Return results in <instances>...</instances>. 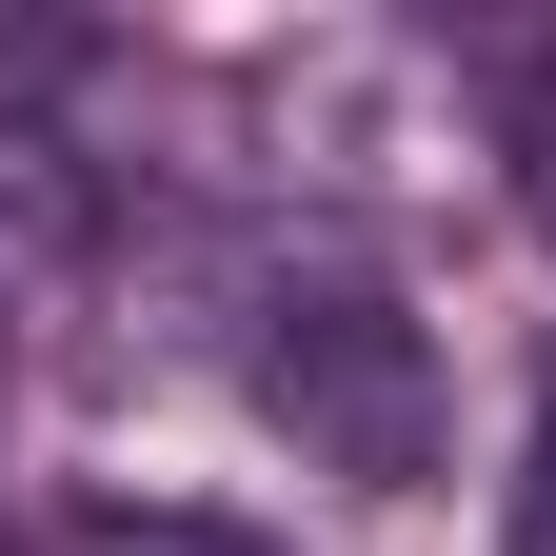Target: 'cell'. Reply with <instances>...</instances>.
I'll return each mask as SVG.
<instances>
[{
  "label": "cell",
  "mask_w": 556,
  "mask_h": 556,
  "mask_svg": "<svg viewBox=\"0 0 556 556\" xmlns=\"http://www.w3.org/2000/svg\"><path fill=\"white\" fill-rule=\"evenodd\" d=\"M517 199H536V219H556V60H536V80H517Z\"/></svg>",
  "instance_id": "5b68a950"
},
{
  "label": "cell",
  "mask_w": 556,
  "mask_h": 556,
  "mask_svg": "<svg viewBox=\"0 0 556 556\" xmlns=\"http://www.w3.org/2000/svg\"><path fill=\"white\" fill-rule=\"evenodd\" d=\"M258 119H278V179H299V199H378L397 160H457V139H438V80H417L397 40H299V60H258Z\"/></svg>",
  "instance_id": "7a4b0ae2"
},
{
  "label": "cell",
  "mask_w": 556,
  "mask_h": 556,
  "mask_svg": "<svg viewBox=\"0 0 556 556\" xmlns=\"http://www.w3.org/2000/svg\"><path fill=\"white\" fill-rule=\"evenodd\" d=\"M80 556H258V536H219V517H100Z\"/></svg>",
  "instance_id": "277c9868"
},
{
  "label": "cell",
  "mask_w": 556,
  "mask_h": 556,
  "mask_svg": "<svg viewBox=\"0 0 556 556\" xmlns=\"http://www.w3.org/2000/svg\"><path fill=\"white\" fill-rule=\"evenodd\" d=\"M239 397H258V438L299 477H338V497H417V477H438V338H417V299L378 258H338V239L239 278Z\"/></svg>",
  "instance_id": "6da1fadb"
},
{
  "label": "cell",
  "mask_w": 556,
  "mask_h": 556,
  "mask_svg": "<svg viewBox=\"0 0 556 556\" xmlns=\"http://www.w3.org/2000/svg\"><path fill=\"white\" fill-rule=\"evenodd\" d=\"M100 239H119V219H100V160H80L60 119L0 100V358H40V338L100 299Z\"/></svg>",
  "instance_id": "3957f363"
}]
</instances>
